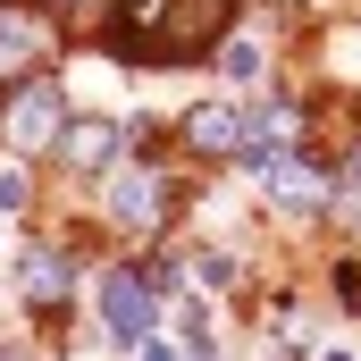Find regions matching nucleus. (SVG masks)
Returning <instances> with one entry per match:
<instances>
[{
	"mask_svg": "<svg viewBox=\"0 0 361 361\" xmlns=\"http://www.w3.org/2000/svg\"><path fill=\"white\" fill-rule=\"evenodd\" d=\"M68 92H59V76H8L0 85V152L8 160H51L59 152V135H68Z\"/></svg>",
	"mask_w": 361,
	"mask_h": 361,
	"instance_id": "3",
	"label": "nucleus"
},
{
	"mask_svg": "<svg viewBox=\"0 0 361 361\" xmlns=\"http://www.w3.org/2000/svg\"><path fill=\"white\" fill-rule=\"evenodd\" d=\"M118 68H185L235 34V0H92Z\"/></svg>",
	"mask_w": 361,
	"mask_h": 361,
	"instance_id": "1",
	"label": "nucleus"
},
{
	"mask_svg": "<svg viewBox=\"0 0 361 361\" xmlns=\"http://www.w3.org/2000/svg\"><path fill=\"white\" fill-rule=\"evenodd\" d=\"M302 143H311V109H302L294 92H261V101L244 109V152H235V160L252 169V160H277V152H302Z\"/></svg>",
	"mask_w": 361,
	"mask_h": 361,
	"instance_id": "7",
	"label": "nucleus"
},
{
	"mask_svg": "<svg viewBox=\"0 0 361 361\" xmlns=\"http://www.w3.org/2000/svg\"><path fill=\"white\" fill-rule=\"evenodd\" d=\"M210 59H219V76H227V85H261V68H269V51H261L252 34H227Z\"/></svg>",
	"mask_w": 361,
	"mask_h": 361,
	"instance_id": "11",
	"label": "nucleus"
},
{
	"mask_svg": "<svg viewBox=\"0 0 361 361\" xmlns=\"http://www.w3.org/2000/svg\"><path fill=\"white\" fill-rule=\"evenodd\" d=\"M345 177H353V185H361V135H353V160H345Z\"/></svg>",
	"mask_w": 361,
	"mask_h": 361,
	"instance_id": "16",
	"label": "nucleus"
},
{
	"mask_svg": "<svg viewBox=\"0 0 361 361\" xmlns=\"http://www.w3.org/2000/svg\"><path fill=\"white\" fill-rule=\"evenodd\" d=\"M185 269L202 277V286H210V294H227V286H235V277H244V269H235V252H193V261H185Z\"/></svg>",
	"mask_w": 361,
	"mask_h": 361,
	"instance_id": "13",
	"label": "nucleus"
},
{
	"mask_svg": "<svg viewBox=\"0 0 361 361\" xmlns=\"http://www.w3.org/2000/svg\"><path fill=\"white\" fill-rule=\"evenodd\" d=\"M252 185L269 193L286 219H328L336 169H328V160H311V152H277V160H252Z\"/></svg>",
	"mask_w": 361,
	"mask_h": 361,
	"instance_id": "5",
	"label": "nucleus"
},
{
	"mask_svg": "<svg viewBox=\"0 0 361 361\" xmlns=\"http://www.w3.org/2000/svg\"><path fill=\"white\" fill-rule=\"evenodd\" d=\"M17 294H25L34 311H59V302L76 294V252H68V244H25V252H17Z\"/></svg>",
	"mask_w": 361,
	"mask_h": 361,
	"instance_id": "9",
	"label": "nucleus"
},
{
	"mask_svg": "<svg viewBox=\"0 0 361 361\" xmlns=\"http://www.w3.org/2000/svg\"><path fill=\"white\" fill-rule=\"evenodd\" d=\"M328 286H336V302L361 319V261H336V269H328Z\"/></svg>",
	"mask_w": 361,
	"mask_h": 361,
	"instance_id": "14",
	"label": "nucleus"
},
{
	"mask_svg": "<svg viewBox=\"0 0 361 361\" xmlns=\"http://www.w3.org/2000/svg\"><path fill=\"white\" fill-rule=\"evenodd\" d=\"M34 210V160H0V219Z\"/></svg>",
	"mask_w": 361,
	"mask_h": 361,
	"instance_id": "12",
	"label": "nucleus"
},
{
	"mask_svg": "<svg viewBox=\"0 0 361 361\" xmlns=\"http://www.w3.org/2000/svg\"><path fill=\"white\" fill-rule=\"evenodd\" d=\"M101 328H109V345L118 353H135L152 328H160V294H152V277H143V261H118V269H101Z\"/></svg>",
	"mask_w": 361,
	"mask_h": 361,
	"instance_id": "4",
	"label": "nucleus"
},
{
	"mask_svg": "<svg viewBox=\"0 0 361 361\" xmlns=\"http://www.w3.org/2000/svg\"><path fill=\"white\" fill-rule=\"evenodd\" d=\"M51 51H59V8H42V0H0V85H8V76H34Z\"/></svg>",
	"mask_w": 361,
	"mask_h": 361,
	"instance_id": "6",
	"label": "nucleus"
},
{
	"mask_svg": "<svg viewBox=\"0 0 361 361\" xmlns=\"http://www.w3.org/2000/svg\"><path fill=\"white\" fill-rule=\"evenodd\" d=\"M59 169H76V177H101L109 160H126V135L109 126V118H68V135H59V152H51Z\"/></svg>",
	"mask_w": 361,
	"mask_h": 361,
	"instance_id": "10",
	"label": "nucleus"
},
{
	"mask_svg": "<svg viewBox=\"0 0 361 361\" xmlns=\"http://www.w3.org/2000/svg\"><path fill=\"white\" fill-rule=\"evenodd\" d=\"M177 143L193 160H235L244 152V101H193L177 118Z\"/></svg>",
	"mask_w": 361,
	"mask_h": 361,
	"instance_id": "8",
	"label": "nucleus"
},
{
	"mask_svg": "<svg viewBox=\"0 0 361 361\" xmlns=\"http://www.w3.org/2000/svg\"><path fill=\"white\" fill-rule=\"evenodd\" d=\"M92 193H101L109 235H126V244H152V235L177 219V185H169L160 160H109V169L92 177Z\"/></svg>",
	"mask_w": 361,
	"mask_h": 361,
	"instance_id": "2",
	"label": "nucleus"
},
{
	"mask_svg": "<svg viewBox=\"0 0 361 361\" xmlns=\"http://www.w3.org/2000/svg\"><path fill=\"white\" fill-rule=\"evenodd\" d=\"M135 353H143V361H177V345H160V336H143Z\"/></svg>",
	"mask_w": 361,
	"mask_h": 361,
	"instance_id": "15",
	"label": "nucleus"
}]
</instances>
